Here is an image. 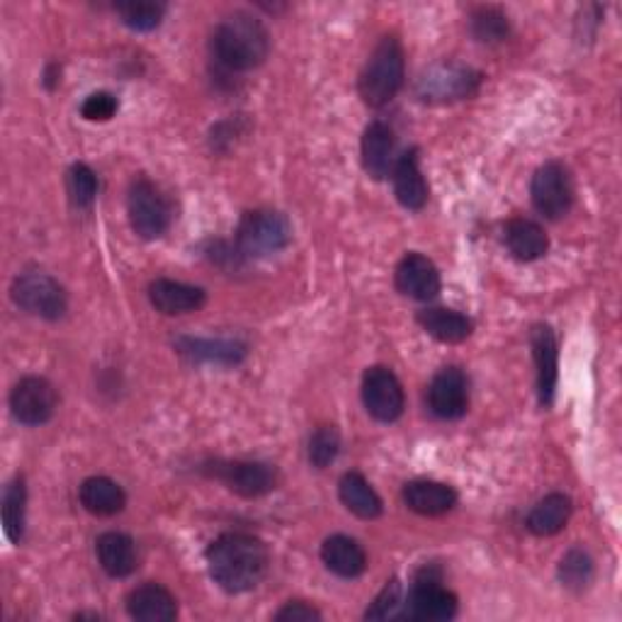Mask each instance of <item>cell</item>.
<instances>
[{
	"mask_svg": "<svg viewBox=\"0 0 622 622\" xmlns=\"http://www.w3.org/2000/svg\"><path fill=\"white\" fill-rule=\"evenodd\" d=\"M268 547L248 533H227L207 550L209 576L229 593L256 589L268 572Z\"/></svg>",
	"mask_w": 622,
	"mask_h": 622,
	"instance_id": "obj_1",
	"label": "cell"
},
{
	"mask_svg": "<svg viewBox=\"0 0 622 622\" xmlns=\"http://www.w3.org/2000/svg\"><path fill=\"white\" fill-rule=\"evenodd\" d=\"M215 57L229 71H250L266 61L270 51V34L263 22L246 12L224 18L211 39Z\"/></svg>",
	"mask_w": 622,
	"mask_h": 622,
	"instance_id": "obj_2",
	"label": "cell"
},
{
	"mask_svg": "<svg viewBox=\"0 0 622 622\" xmlns=\"http://www.w3.org/2000/svg\"><path fill=\"white\" fill-rule=\"evenodd\" d=\"M404 86V49L396 37H382L361 73V98L369 108H382Z\"/></svg>",
	"mask_w": 622,
	"mask_h": 622,
	"instance_id": "obj_3",
	"label": "cell"
},
{
	"mask_svg": "<svg viewBox=\"0 0 622 622\" xmlns=\"http://www.w3.org/2000/svg\"><path fill=\"white\" fill-rule=\"evenodd\" d=\"M482 86V73L474 71L472 66L443 61L423 71L416 86V96L431 105H447L457 100H467L476 96Z\"/></svg>",
	"mask_w": 622,
	"mask_h": 622,
	"instance_id": "obj_4",
	"label": "cell"
},
{
	"mask_svg": "<svg viewBox=\"0 0 622 622\" xmlns=\"http://www.w3.org/2000/svg\"><path fill=\"white\" fill-rule=\"evenodd\" d=\"M293 241V227L280 211L256 209L246 211L241 224H238V248L246 256H270L283 250Z\"/></svg>",
	"mask_w": 622,
	"mask_h": 622,
	"instance_id": "obj_5",
	"label": "cell"
},
{
	"mask_svg": "<svg viewBox=\"0 0 622 622\" xmlns=\"http://www.w3.org/2000/svg\"><path fill=\"white\" fill-rule=\"evenodd\" d=\"M129 221L141 238H158L170 227V205L161 190L147 178L131 182L127 197Z\"/></svg>",
	"mask_w": 622,
	"mask_h": 622,
	"instance_id": "obj_6",
	"label": "cell"
},
{
	"mask_svg": "<svg viewBox=\"0 0 622 622\" xmlns=\"http://www.w3.org/2000/svg\"><path fill=\"white\" fill-rule=\"evenodd\" d=\"M12 299H16L18 307L24 312H30L34 316H42V319L57 322L66 314L69 307V299H66L63 287L45 273H28L18 277L12 283Z\"/></svg>",
	"mask_w": 622,
	"mask_h": 622,
	"instance_id": "obj_7",
	"label": "cell"
},
{
	"mask_svg": "<svg viewBox=\"0 0 622 622\" xmlns=\"http://www.w3.org/2000/svg\"><path fill=\"white\" fill-rule=\"evenodd\" d=\"M363 402L367 414L379 423H392L404 414L402 382L387 367H369L363 377Z\"/></svg>",
	"mask_w": 622,
	"mask_h": 622,
	"instance_id": "obj_8",
	"label": "cell"
},
{
	"mask_svg": "<svg viewBox=\"0 0 622 622\" xmlns=\"http://www.w3.org/2000/svg\"><path fill=\"white\" fill-rule=\"evenodd\" d=\"M531 195L540 215H545L547 219L564 217L574 200L572 180H569L566 168L554 161L540 166L537 174L533 176Z\"/></svg>",
	"mask_w": 622,
	"mask_h": 622,
	"instance_id": "obj_9",
	"label": "cell"
},
{
	"mask_svg": "<svg viewBox=\"0 0 622 622\" xmlns=\"http://www.w3.org/2000/svg\"><path fill=\"white\" fill-rule=\"evenodd\" d=\"M57 389L45 377H24L10 394V408L24 426H42L57 412Z\"/></svg>",
	"mask_w": 622,
	"mask_h": 622,
	"instance_id": "obj_10",
	"label": "cell"
},
{
	"mask_svg": "<svg viewBox=\"0 0 622 622\" xmlns=\"http://www.w3.org/2000/svg\"><path fill=\"white\" fill-rule=\"evenodd\" d=\"M455 613H457L455 593H450L435 574L423 572L416 579L412 595H408L406 601V615L423 622H443L455 618Z\"/></svg>",
	"mask_w": 622,
	"mask_h": 622,
	"instance_id": "obj_11",
	"label": "cell"
},
{
	"mask_svg": "<svg viewBox=\"0 0 622 622\" xmlns=\"http://www.w3.org/2000/svg\"><path fill=\"white\" fill-rule=\"evenodd\" d=\"M215 476L244 498L266 496L277 484L275 470L263 462H217Z\"/></svg>",
	"mask_w": 622,
	"mask_h": 622,
	"instance_id": "obj_12",
	"label": "cell"
},
{
	"mask_svg": "<svg viewBox=\"0 0 622 622\" xmlns=\"http://www.w3.org/2000/svg\"><path fill=\"white\" fill-rule=\"evenodd\" d=\"M428 404H431V412L438 418L455 421L465 416L470 406V389H467L465 373H462L460 367L441 369L431 382Z\"/></svg>",
	"mask_w": 622,
	"mask_h": 622,
	"instance_id": "obj_13",
	"label": "cell"
},
{
	"mask_svg": "<svg viewBox=\"0 0 622 622\" xmlns=\"http://www.w3.org/2000/svg\"><path fill=\"white\" fill-rule=\"evenodd\" d=\"M394 280H396V289H399L402 295L418 302H428L433 297H438L441 293L438 268L433 266V260H428L421 254L404 256L399 266H396Z\"/></svg>",
	"mask_w": 622,
	"mask_h": 622,
	"instance_id": "obj_14",
	"label": "cell"
},
{
	"mask_svg": "<svg viewBox=\"0 0 622 622\" xmlns=\"http://www.w3.org/2000/svg\"><path fill=\"white\" fill-rule=\"evenodd\" d=\"M533 357L537 365V394L540 404L550 406L554 399V389H557V377H560V351H557V338H554L552 328L540 324L533 328Z\"/></svg>",
	"mask_w": 622,
	"mask_h": 622,
	"instance_id": "obj_15",
	"label": "cell"
},
{
	"mask_svg": "<svg viewBox=\"0 0 622 622\" xmlns=\"http://www.w3.org/2000/svg\"><path fill=\"white\" fill-rule=\"evenodd\" d=\"M127 613L139 622H170L178 618V601L164 586L144 584L129 593Z\"/></svg>",
	"mask_w": 622,
	"mask_h": 622,
	"instance_id": "obj_16",
	"label": "cell"
},
{
	"mask_svg": "<svg viewBox=\"0 0 622 622\" xmlns=\"http://www.w3.org/2000/svg\"><path fill=\"white\" fill-rule=\"evenodd\" d=\"M149 299L161 314L176 316V314H190L200 309L207 295L203 287H195V285H185L176 280H154L149 285Z\"/></svg>",
	"mask_w": 622,
	"mask_h": 622,
	"instance_id": "obj_17",
	"label": "cell"
},
{
	"mask_svg": "<svg viewBox=\"0 0 622 622\" xmlns=\"http://www.w3.org/2000/svg\"><path fill=\"white\" fill-rule=\"evenodd\" d=\"M404 504L418 515H443L447 511H453L457 504V494L453 486L441 484V482H428L418 480L404 486Z\"/></svg>",
	"mask_w": 622,
	"mask_h": 622,
	"instance_id": "obj_18",
	"label": "cell"
},
{
	"mask_svg": "<svg viewBox=\"0 0 622 622\" xmlns=\"http://www.w3.org/2000/svg\"><path fill=\"white\" fill-rule=\"evenodd\" d=\"M363 166L369 178L385 180L394 166V135L385 122L367 125L363 135Z\"/></svg>",
	"mask_w": 622,
	"mask_h": 622,
	"instance_id": "obj_19",
	"label": "cell"
},
{
	"mask_svg": "<svg viewBox=\"0 0 622 622\" xmlns=\"http://www.w3.org/2000/svg\"><path fill=\"white\" fill-rule=\"evenodd\" d=\"M322 560L340 579H357L367 566V554L348 535H334L322 545Z\"/></svg>",
	"mask_w": 622,
	"mask_h": 622,
	"instance_id": "obj_20",
	"label": "cell"
},
{
	"mask_svg": "<svg viewBox=\"0 0 622 622\" xmlns=\"http://www.w3.org/2000/svg\"><path fill=\"white\" fill-rule=\"evenodd\" d=\"M394 192L406 209H423L428 203V185L418 168L416 151H406L394 166Z\"/></svg>",
	"mask_w": 622,
	"mask_h": 622,
	"instance_id": "obj_21",
	"label": "cell"
},
{
	"mask_svg": "<svg viewBox=\"0 0 622 622\" xmlns=\"http://www.w3.org/2000/svg\"><path fill=\"white\" fill-rule=\"evenodd\" d=\"M100 566L115 579H125L137 569L135 540L125 533H105L96 542Z\"/></svg>",
	"mask_w": 622,
	"mask_h": 622,
	"instance_id": "obj_22",
	"label": "cell"
},
{
	"mask_svg": "<svg viewBox=\"0 0 622 622\" xmlns=\"http://www.w3.org/2000/svg\"><path fill=\"white\" fill-rule=\"evenodd\" d=\"M418 324L428 336L441 343H462L472 336V322L455 309L431 307L418 314Z\"/></svg>",
	"mask_w": 622,
	"mask_h": 622,
	"instance_id": "obj_23",
	"label": "cell"
},
{
	"mask_svg": "<svg viewBox=\"0 0 622 622\" xmlns=\"http://www.w3.org/2000/svg\"><path fill=\"white\" fill-rule=\"evenodd\" d=\"M338 494L343 506H346L351 513H355L357 519L373 521L377 515H382V498L377 496L375 488L369 486V482L363 474L357 472L343 474V480L338 484Z\"/></svg>",
	"mask_w": 622,
	"mask_h": 622,
	"instance_id": "obj_24",
	"label": "cell"
},
{
	"mask_svg": "<svg viewBox=\"0 0 622 622\" xmlns=\"http://www.w3.org/2000/svg\"><path fill=\"white\" fill-rule=\"evenodd\" d=\"M506 246L519 260H537L547 254V234L533 219H511L506 224Z\"/></svg>",
	"mask_w": 622,
	"mask_h": 622,
	"instance_id": "obj_25",
	"label": "cell"
},
{
	"mask_svg": "<svg viewBox=\"0 0 622 622\" xmlns=\"http://www.w3.org/2000/svg\"><path fill=\"white\" fill-rule=\"evenodd\" d=\"M81 504L92 515H115L125 509L127 496L108 476H90L81 484Z\"/></svg>",
	"mask_w": 622,
	"mask_h": 622,
	"instance_id": "obj_26",
	"label": "cell"
},
{
	"mask_svg": "<svg viewBox=\"0 0 622 622\" xmlns=\"http://www.w3.org/2000/svg\"><path fill=\"white\" fill-rule=\"evenodd\" d=\"M572 515V498L564 494H550L527 515V527L537 537L557 535Z\"/></svg>",
	"mask_w": 622,
	"mask_h": 622,
	"instance_id": "obj_27",
	"label": "cell"
},
{
	"mask_svg": "<svg viewBox=\"0 0 622 622\" xmlns=\"http://www.w3.org/2000/svg\"><path fill=\"white\" fill-rule=\"evenodd\" d=\"M178 351L182 355L192 357V361L203 363H221V365H236L244 361L246 346L236 340H203V338H180Z\"/></svg>",
	"mask_w": 622,
	"mask_h": 622,
	"instance_id": "obj_28",
	"label": "cell"
},
{
	"mask_svg": "<svg viewBox=\"0 0 622 622\" xmlns=\"http://www.w3.org/2000/svg\"><path fill=\"white\" fill-rule=\"evenodd\" d=\"M117 12L127 28L137 32H149L161 24L166 16V6L156 3V0H127V3H117Z\"/></svg>",
	"mask_w": 622,
	"mask_h": 622,
	"instance_id": "obj_29",
	"label": "cell"
},
{
	"mask_svg": "<svg viewBox=\"0 0 622 622\" xmlns=\"http://www.w3.org/2000/svg\"><path fill=\"white\" fill-rule=\"evenodd\" d=\"M24 504H28V488H24V480L18 476L12 480L6 488L3 496V525L10 540H20L24 531Z\"/></svg>",
	"mask_w": 622,
	"mask_h": 622,
	"instance_id": "obj_30",
	"label": "cell"
},
{
	"mask_svg": "<svg viewBox=\"0 0 622 622\" xmlns=\"http://www.w3.org/2000/svg\"><path fill=\"white\" fill-rule=\"evenodd\" d=\"M472 34L480 42H501L509 34V18L496 8H480L472 16Z\"/></svg>",
	"mask_w": 622,
	"mask_h": 622,
	"instance_id": "obj_31",
	"label": "cell"
},
{
	"mask_svg": "<svg viewBox=\"0 0 622 622\" xmlns=\"http://www.w3.org/2000/svg\"><path fill=\"white\" fill-rule=\"evenodd\" d=\"M560 576L566 589L581 591L593 576V562L584 550H569L560 564Z\"/></svg>",
	"mask_w": 622,
	"mask_h": 622,
	"instance_id": "obj_32",
	"label": "cell"
},
{
	"mask_svg": "<svg viewBox=\"0 0 622 622\" xmlns=\"http://www.w3.org/2000/svg\"><path fill=\"white\" fill-rule=\"evenodd\" d=\"M340 435L334 426H322L309 441V462L316 470H326L338 457Z\"/></svg>",
	"mask_w": 622,
	"mask_h": 622,
	"instance_id": "obj_33",
	"label": "cell"
},
{
	"mask_svg": "<svg viewBox=\"0 0 622 622\" xmlns=\"http://www.w3.org/2000/svg\"><path fill=\"white\" fill-rule=\"evenodd\" d=\"M69 195L76 207H90L98 195V178L86 164H76L69 170Z\"/></svg>",
	"mask_w": 622,
	"mask_h": 622,
	"instance_id": "obj_34",
	"label": "cell"
},
{
	"mask_svg": "<svg viewBox=\"0 0 622 622\" xmlns=\"http://www.w3.org/2000/svg\"><path fill=\"white\" fill-rule=\"evenodd\" d=\"M402 586L399 581H392V584L385 586L377 595V601L373 603V608L367 611V620H394L402 615Z\"/></svg>",
	"mask_w": 622,
	"mask_h": 622,
	"instance_id": "obj_35",
	"label": "cell"
},
{
	"mask_svg": "<svg viewBox=\"0 0 622 622\" xmlns=\"http://www.w3.org/2000/svg\"><path fill=\"white\" fill-rule=\"evenodd\" d=\"M117 112V100L110 92H92V96L83 102L81 115L88 122H108Z\"/></svg>",
	"mask_w": 622,
	"mask_h": 622,
	"instance_id": "obj_36",
	"label": "cell"
},
{
	"mask_svg": "<svg viewBox=\"0 0 622 622\" xmlns=\"http://www.w3.org/2000/svg\"><path fill=\"white\" fill-rule=\"evenodd\" d=\"M275 620L280 622H309V620H322V613L316 611V608L307 605V603H289L285 605L280 613L275 615Z\"/></svg>",
	"mask_w": 622,
	"mask_h": 622,
	"instance_id": "obj_37",
	"label": "cell"
}]
</instances>
